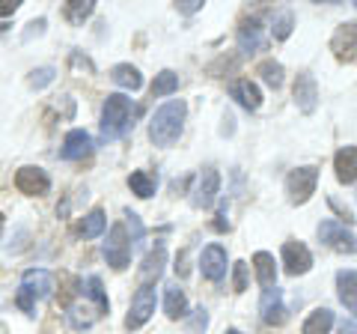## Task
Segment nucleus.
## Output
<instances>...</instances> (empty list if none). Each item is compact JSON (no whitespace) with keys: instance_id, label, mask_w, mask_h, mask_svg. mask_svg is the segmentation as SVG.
I'll use <instances>...</instances> for the list:
<instances>
[{"instance_id":"obj_1","label":"nucleus","mask_w":357,"mask_h":334,"mask_svg":"<svg viewBox=\"0 0 357 334\" xmlns=\"http://www.w3.org/2000/svg\"><path fill=\"white\" fill-rule=\"evenodd\" d=\"M185 114H188V105L182 99H170V102H164L155 110V117L149 122V140L155 147H173V143L182 138Z\"/></svg>"},{"instance_id":"obj_2","label":"nucleus","mask_w":357,"mask_h":334,"mask_svg":"<svg viewBox=\"0 0 357 334\" xmlns=\"http://www.w3.org/2000/svg\"><path fill=\"white\" fill-rule=\"evenodd\" d=\"M131 114H134L131 99L122 96V93H110L105 99V108H102V138L116 140V138L126 135L131 129Z\"/></svg>"},{"instance_id":"obj_3","label":"nucleus","mask_w":357,"mask_h":334,"mask_svg":"<svg viewBox=\"0 0 357 334\" xmlns=\"http://www.w3.org/2000/svg\"><path fill=\"white\" fill-rule=\"evenodd\" d=\"M316 185H319V170L312 164L298 167V170H292L286 176V191H289V200H292V203H307L312 197V191H316Z\"/></svg>"},{"instance_id":"obj_4","label":"nucleus","mask_w":357,"mask_h":334,"mask_svg":"<svg viewBox=\"0 0 357 334\" xmlns=\"http://www.w3.org/2000/svg\"><path fill=\"white\" fill-rule=\"evenodd\" d=\"M105 260H107V266H114L116 272L128 269V263H131V242H128L126 227H122V224H114V227H110V233H107Z\"/></svg>"},{"instance_id":"obj_5","label":"nucleus","mask_w":357,"mask_h":334,"mask_svg":"<svg viewBox=\"0 0 357 334\" xmlns=\"http://www.w3.org/2000/svg\"><path fill=\"white\" fill-rule=\"evenodd\" d=\"M155 305H158V296H155V286H140L131 298V307H128V317H126V328H140L146 326L155 314Z\"/></svg>"},{"instance_id":"obj_6","label":"nucleus","mask_w":357,"mask_h":334,"mask_svg":"<svg viewBox=\"0 0 357 334\" xmlns=\"http://www.w3.org/2000/svg\"><path fill=\"white\" fill-rule=\"evenodd\" d=\"M319 239L340 254H357V236L351 230H345V224H340V221H321Z\"/></svg>"},{"instance_id":"obj_7","label":"nucleus","mask_w":357,"mask_h":334,"mask_svg":"<svg viewBox=\"0 0 357 334\" xmlns=\"http://www.w3.org/2000/svg\"><path fill=\"white\" fill-rule=\"evenodd\" d=\"M331 51L340 63L357 60V21H345V24H340L337 30H333Z\"/></svg>"},{"instance_id":"obj_8","label":"nucleus","mask_w":357,"mask_h":334,"mask_svg":"<svg viewBox=\"0 0 357 334\" xmlns=\"http://www.w3.org/2000/svg\"><path fill=\"white\" fill-rule=\"evenodd\" d=\"M15 188L21 194H30V197H42L51 191V176L42 170V167H21L15 173Z\"/></svg>"},{"instance_id":"obj_9","label":"nucleus","mask_w":357,"mask_h":334,"mask_svg":"<svg viewBox=\"0 0 357 334\" xmlns=\"http://www.w3.org/2000/svg\"><path fill=\"white\" fill-rule=\"evenodd\" d=\"M218 188H220V173L215 170V167H206V170L197 176V188L191 191L194 209H208L218 197Z\"/></svg>"},{"instance_id":"obj_10","label":"nucleus","mask_w":357,"mask_h":334,"mask_svg":"<svg viewBox=\"0 0 357 334\" xmlns=\"http://www.w3.org/2000/svg\"><path fill=\"white\" fill-rule=\"evenodd\" d=\"M227 248L223 245H208V248H203V254H199V272H203V277H208V281H223V275H227Z\"/></svg>"},{"instance_id":"obj_11","label":"nucleus","mask_w":357,"mask_h":334,"mask_svg":"<svg viewBox=\"0 0 357 334\" xmlns=\"http://www.w3.org/2000/svg\"><path fill=\"white\" fill-rule=\"evenodd\" d=\"M283 266H286V275H307L310 266H312V254L304 242H286L283 245Z\"/></svg>"},{"instance_id":"obj_12","label":"nucleus","mask_w":357,"mask_h":334,"mask_svg":"<svg viewBox=\"0 0 357 334\" xmlns=\"http://www.w3.org/2000/svg\"><path fill=\"white\" fill-rule=\"evenodd\" d=\"M259 310H262V319L268 322V326H283L289 310L283 305V289L277 286H268L262 293V302H259Z\"/></svg>"},{"instance_id":"obj_13","label":"nucleus","mask_w":357,"mask_h":334,"mask_svg":"<svg viewBox=\"0 0 357 334\" xmlns=\"http://www.w3.org/2000/svg\"><path fill=\"white\" fill-rule=\"evenodd\" d=\"M295 102L298 108L304 110V114H312L319 105V84H316V78H312L310 72H301L295 78Z\"/></svg>"},{"instance_id":"obj_14","label":"nucleus","mask_w":357,"mask_h":334,"mask_svg":"<svg viewBox=\"0 0 357 334\" xmlns=\"http://www.w3.org/2000/svg\"><path fill=\"white\" fill-rule=\"evenodd\" d=\"M89 152H93V140H89V135H86L84 129H72L69 135H66V140H63L60 159H66V161H81V159H86Z\"/></svg>"},{"instance_id":"obj_15","label":"nucleus","mask_w":357,"mask_h":334,"mask_svg":"<svg viewBox=\"0 0 357 334\" xmlns=\"http://www.w3.org/2000/svg\"><path fill=\"white\" fill-rule=\"evenodd\" d=\"M229 96L248 110H256L262 105V93H259V87H256L250 78H238V81H232L229 84Z\"/></svg>"},{"instance_id":"obj_16","label":"nucleus","mask_w":357,"mask_h":334,"mask_svg":"<svg viewBox=\"0 0 357 334\" xmlns=\"http://www.w3.org/2000/svg\"><path fill=\"white\" fill-rule=\"evenodd\" d=\"M164 266H167V248L164 245H155V251H149L146 260L140 266V286H152V281L161 277Z\"/></svg>"},{"instance_id":"obj_17","label":"nucleus","mask_w":357,"mask_h":334,"mask_svg":"<svg viewBox=\"0 0 357 334\" xmlns=\"http://www.w3.org/2000/svg\"><path fill=\"white\" fill-rule=\"evenodd\" d=\"M333 170H337V180L342 185L357 182V147H342L333 155Z\"/></svg>"},{"instance_id":"obj_18","label":"nucleus","mask_w":357,"mask_h":334,"mask_svg":"<svg viewBox=\"0 0 357 334\" xmlns=\"http://www.w3.org/2000/svg\"><path fill=\"white\" fill-rule=\"evenodd\" d=\"M238 48H241L244 54H256V51L265 48L259 18H248V21H244V24L238 27Z\"/></svg>"},{"instance_id":"obj_19","label":"nucleus","mask_w":357,"mask_h":334,"mask_svg":"<svg viewBox=\"0 0 357 334\" xmlns=\"http://www.w3.org/2000/svg\"><path fill=\"white\" fill-rule=\"evenodd\" d=\"M21 286H24L33 298H48L51 289H54V277L45 269H30V272H24V277H21Z\"/></svg>"},{"instance_id":"obj_20","label":"nucleus","mask_w":357,"mask_h":334,"mask_svg":"<svg viewBox=\"0 0 357 334\" xmlns=\"http://www.w3.org/2000/svg\"><path fill=\"white\" fill-rule=\"evenodd\" d=\"M164 314L170 319H185L188 317V298H185V289L178 284L164 286Z\"/></svg>"},{"instance_id":"obj_21","label":"nucleus","mask_w":357,"mask_h":334,"mask_svg":"<svg viewBox=\"0 0 357 334\" xmlns=\"http://www.w3.org/2000/svg\"><path fill=\"white\" fill-rule=\"evenodd\" d=\"M337 289H340V302L357 314V272L354 269H342L337 275Z\"/></svg>"},{"instance_id":"obj_22","label":"nucleus","mask_w":357,"mask_h":334,"mask_svg":"<svg viewBox=\"0 0 357 334\" xmlns=\"http://www.w3.org/2000/svg\"><path fill=\"white\" fill-rule=\"evenodd\" d=\"M110 78H114V84H116V87H122V90H131V93L143 87V75H140L137 66H131V63H119V66H114V69H110Z\"/></svg>"},{"instance_id":"obj_23","label":"nucleus","mask_w":357,"mask_h":334,"mask_svg":"<svg viewBox=\"0 0 357 334\" xmlns=\"http://www.w3.org/2000/svg\"><path fill=\"white\" fill-rule=\"evenodd\" d=\"M253 269H256V281H259L265 289L274 286L277 281V266H274V257L268 251H256L253 254Z\"/></svg>"},{"instance_id":"obj_24","label":"nucleus","mask_w":357,"mask_h":334,"mask_svg":"<svg viewBox=\"0 0 357 334\" xmlns=\"http://www.w3.org/2000/svg\"><path fill=\"white\" fill-rule=\"evenodd\" d=\"M331 328H333V310L319 307V310H312V314L307 317L301 334H331Z\"/></svg>"},{"instance_id":"obj_25","label":"nucleus","mask_w":357,"mask_h":334,"mask_svg":"<svg viewBox=\"0 0 357 334\" xmlns=\"http://www.w3.org/2000/svg\"><path fill=\"white\" fill-rule=\"evenodd\" d=\"M105 227H107L105 212H102V209H93L89 215L81 218V224H77V233H81L84 239H96V236H102V233H105Z\"/></svg>"},{"instance_id":"obj_26","label":"nucleus","mask_w":357,"mask_h":334,"mask_svg":"<svg viewBox=\"0 0 357 334\" xmlns=\"http://www.w3.org/2000/svg\"><path fill=\"white\" fill-rule=\"evenodd\" d=\"M93 9H96L93 0H69V3L63 6V15H66V21H69V24L81 27L84 21L93 15Z\"/></svg>"},{"instance_id":"obj_27","label":"nucleus","mask_w":357,"mask_h":334,"mask_svg":"<svg viewBox=\"0 0 357 334\" xmlns=\"http://www.w3.org/2000/svg\"><path fill=\"white\" fill-rule=\"evenodd\" d=\"M128 188H131V194H137V197H152L155 194V188H158V180H155L152 173H146V170H134L131 176H128Z\"/></svg>"},{"instance_id":"obj_28","label":"nucleus","mask_w":357,"mask_h":334,"mask_svg":"<svg viewBox=\"0 0 357 334\" xmlns=\"http://www.w3.org/2000/svg\"><path fill=\"white\" fill-rule=\"evenodd\" d=\"M178 90V75L170 72V69H164L161 75H155V81H152V99H161V96H170Z\"/></svg>"},{"instance_id":"obj_29","label":"nucleus","mask_w":357,"mask_h":334,"mask_svg":"<svg viewBox=\"0 0 357 334\" xmlns=\"http://www.w3.org/2000/svg\"><path fill=\"white\" fill-rule=\"evenodd\" d=\"M292 27H295L292 9H280V13L274 15V21H271V33H274V39H280V42L292 36Z\"/></svg>"},{"instance_id":"obj_30","label":"nucleus","mask_w":357,"mask_h":334,"mask_svg":"<svg viewBox=\"0 0 357 334\" xmlns=\"http://www.w3.org/2000/svg\"><path fill=\"white\" fill-rule=\"evenodd\" d=\"M86 296L96 302V310L98 314H107L110 310V302H107V293H105V286H102V277H86Z\"/></svg>"},{"instance_id":"obj_31","label":"nucleus","mask_w":357,"mask_h":334,"mask_svg":"<svg viewBox=\"0 0 357 334\" xmlns=\"http://www.w3.org/2000/svg\"><path fill=\"white\" fill-rule=\"evenodd\" d=\"M262 75V81L271 87V90H280L283 87V66L277 63V60H265V63H259V69H256Z\"/></svg>"},{"instance_id":"obj_32","label":"nucleus","mask_w":357,"mask_h":334,"mask_svg":"<svg viewBox=\"0 0 357 334\" xmlns=\"http://www.w3.org/2000/svg\"><path fill=\"white\" fill-rule=\"evenodd\" d=\"M54 75H57V69H54V66H39V69L30 72L27 87H30V90H42V87H48V84L54 81Z\"/></svg>"},{"instance_id":"obj_33","label":"nucleus","mask_w":357,"mask_h":334,"mask_svg":"<svg viewBox=\"0 0 357 334\" xmlns=\"http://www.w3.org/2000/svg\"><path fill=\"white\" fill-rule=\"evenodd\" d=\"M248 275H250L248 263H236V266H232V289H236V293H244V289H248Z\"/></svg>"},{"instance_id":"obj_34","label":"nucleus","mask_w":357,"mask_h":334,"mask_svg":"<svg viewBox=\"0 0 357 334\" xmlns=\"http://www.w3.org/2000/svg\"><path fill=\"white\" fill-rule=\"evenodd\" d=\"M18 307H21V310H24V314H33V310H36V302H33V296L27 293V289H24V286H21V289H18Z\"/></svg>"},{"instance_id":"obj_35","label":"nucleus","mask_w":357,"mask_h":334,"mask_svg":"<svg viewBox=\"0 0 357 334\" xmlns=\"http://www.w3.org/2000/svg\"><path fill=\"white\" fill-rule=\"evenodd\" d=\"M128 215V224H131V233H134V245H140L143 242V224H140V218L134 215V212H126Z\"/></svg>"},{"instance_id":"obj_36","label":"nucleus","mask_w":357,"mask_h":334,"mask_svg":"<svg viewBox=\"0 0 357 334\" xmlns=\"http://www.w3.org/2000/svg\"><path fill=\"white\" fill-rule=\"evenodd\" d=\"M206 326H208V317H206V310L199 307L197 317H194V322H191V328H194V331H206Z\"/></svg>"},{"instance_id":"obj_37","label":"nucleus","mask_w":357,"mask_h":334,"mask_svg":"<svg viewBox=\"0 0 357 334\" xmlns=\"http://www.w3.org/2000/svg\"><path fill=\"white\" fill-rule=\"evenodd\" d=\"M21 3L18 0H0V18H6V15H13L15 9H18Z\"/></svg>"},{"instance_id":"obj_38","label":"nucleus","mask_w":357,"mask_h":334,"mask_svg":"<svg viewBox=\"0 0 357 334\" xmlns=\"http://www.w3.org/2000/svg\"><path fill=\"white\" fill-rule=\"evenodd\" d=\"M197 9H203V3H199V0H188V3H178V13H185V15L197 13Z\"/></svg>"},{"instance_id":"obj_39","label":"nucleus","mask_w":357,"mask_h":334,"mask_svg":"<svg viewBox=\"0 0 357 334\" xmlns=\"http://www.w3.org/2000/svg\"><path fill=\"white\" fill-rule=\"evenodd\" d=\"M33 33H36V36H39V33H45V18L33 21V24H30V30L24 33V42H27V39H33Z\"/></svg>"},{"instance_id":"obj_40","label":"nucleus","mask_w":357,"mask_h":334,"mask_svg":"<svg viewBox=\"0 0 357 334\" xmlns=\"http://www.w3.org/2000/svg\"><path fill=\"white\" fill-rule=\"evenodd\" d=\"M232 122H236V119H232V114L223 117V129H220V135H232V129H236Z\"/></svg>"},{"instance_id":"obj_41","label":"nucleus","mask_w":357,"mask_h":334,"mask_svg":"<svg viewBox=\"0 0 357 334\" xmlns=\"http://www.w3.org/2000/svg\"><path fill=\"white\" fill-rule=\"evenodd\" d=\"M340 334H357V322H342Z\"/></svg>"},{"instance_id":"obj_42","label":"nucleus","mask_w":357,"mask_h":334,"mask_svg":"<svg viewBox=\"0 0 357 334\" xmlns=\"http://www.w3.org/2000/svg\"><path fill=\"white\" fill-rule=\"evenodd\" d=\"M0 236H3V215H0Z\"/></svg>"},{"instance_id":"obj_43","label":"nucleus","mask_w":357,"mask_h":334,"mask_svg":"<svg viewBox=\"0 0 357 334\" xmlns=\"http://www.w3.org/2000/svg\"><path fill=\"white\" fill-rule=\"evenodd\" d=\"M227 334H241V331H238V328H229V331H227Z\"/></svg>"},{"instance_id":"obj_44","label":"nucleus","mask_w":357,"mask_h":334,"mask_svg":"<svg viewBox=\"0 0 357 334\" xmlns=\"http://www.w3.org/2000/svg\"><path fill=\"white\" fill-rule=\"evenodd\" d=\"M354 6H357V3H354Z\"/></svg>"}]
</instances>
